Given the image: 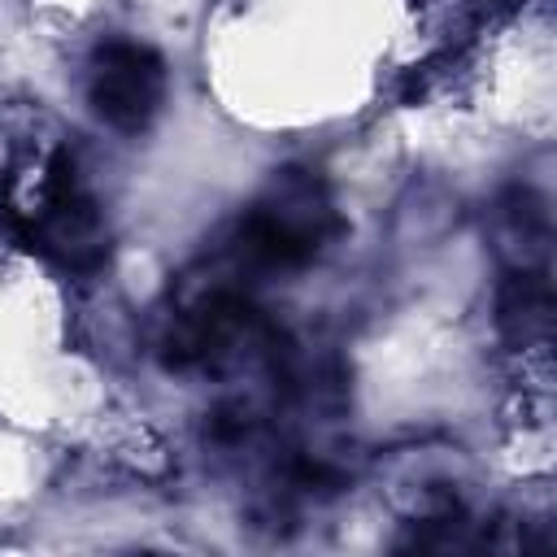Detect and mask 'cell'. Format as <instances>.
<instances>
[{"label": "cell", "instance_id": "3957f363", "mask_svg": "<svg viewBox=\"0 0 557 557\" xmlns=\"http://www.w3.org/2000/svg\"><path fill=\"white\" fill-rule=\"evenodd\" d=\"M165 61L139 39H100L87 57V104L117 135H144L165 104Z\"/></svg>", "mask_w": 557, "mask_h": 557}, {"label": "cell", "instance_id": "7a4b0ae2", "mask_svg": "<svg viewBox=\"0 0 557 557\" xmlns=\"http://www.w3.org/2000/svg\"><path fill=\"white\" fill-rule=\"evenodd\" d=\"M339 231L344 222L322 174L287 165L270 174V183L257 191V200L235 218V226L205 261L231 274L235 283L261 292L265 283L313 265Z\"/></svg>", "mask_w": 557, "mask_h": 557}, {"label": "cell", "instance_id": "277c9868", "mask_svg": "<svg viewBox=\"0 0 557 557\" xmlns=\"http://www.w3.org/2000/svg\"><path fill=\"white\" fill-rule=\"evenodd\" d=\"M548 322H553V283L548 265H509L500 270L496 287V331L505 348L513 352H540L548 344Z\"/></svg>", "mask_w": 557, "mask_h": 557}, {"label": "cell", "instance_id": "6da1fadb", "mask_svg": "<svg viewBox=\"0 0 557 557\" xmlns=\"http://www.w3.org/2000/svg\"><path fill=\"white\" fill-rule=\"evenodd\" d=\"M0 231L65 274L109 261V222L70 148H26L0 170Z\"/></svg>", "mask_w": 557, "mask_h": 557}]
</instances>
